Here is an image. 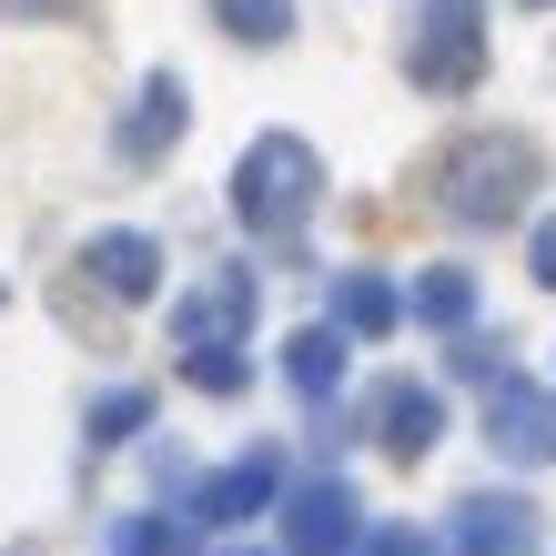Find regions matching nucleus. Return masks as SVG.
Instances as JSON below:
<instances>
[{"instance_id":"6","label":"nucleus","mask_w":556,"mask_h":556,"mask_svg":"<svg viewBox=\"0 0 556 556\" xmlns=\"http://www.w3.org/2000/svg\"><path fill=\"white\" fill-rule=\"evenodd\" d=\"M485 435H496L506 466H546L556 455V395L527 384V375H496L485 384Z\"/></svg>"},{"instance_id":"22","label":"nucleus","mask_w":556,"mask_h":556,"mask_svg":"<svg viewBox=\"0 0 556 556\" xmlns=\"http://www.w3.org/2000/svg\"><path fill=\"white\" fill-rule=\"evenodd\" d=\"M223 556H264V546H223Z\"/></svg>"},{"instance_id":"19","label":"nucleus","mask_w":556,"mask_h":556,"mask_svg":"<svg viewBox=\"0 0 556 556\" xmlns=\"http://www.w3.org/2000/svg\"><path fill=\"white\" fill-rule=\"evenodd\" d=\"M354 556H445V536H425V527H365Z\"/></svg>"},{"instance_id":"8","label":"nucleus","mask_w":556,"mask_h":556,"mask_svg":"<svg viewBox=\"0 0 556 556\" xmlns=\"http://www.w3.org/2000/svg\"><path fill=\"white\" fill-rule=\"evenodd\" d=\"M365 435L384 455H425V445L445 435V395H435V384H415V375L375 384V395H365Z\"/></svg>"},{"instance_id":"14","label":"nucleus","mask_w":556,"mask_h":556,"mask_svg":"<svg viewBox=\"0 0 556 556\" xmlns=\"http://www.w3.org/2000/svg\"><path fill=\"white\" fill-rule=\"evenodd\" d=\"M405 304L435 324V334H466V324H476V274H466V264H425Z\"/></svg>"},{"instance_id":"15","label":"nucleus","mask_w":556,"mask_h":556,"mask_svg":"<svg viewBox=\"0 0 556 556\" xmlns=\"http://www.w3.org/2000/svg\"><path fill=\"white\" fill-rule=\"evenodd\" d=\"M233 41H293V0H213Z\"/></svg>"},{"instance_id":"16","label":"nucleus","mask_w":556,"mask_h":556,"mask_svg":"<svg viewBox=\"0 0 556 556\" xmlns=\"http://www.w3.org/2000/svg\"><path fill=\"white\" fill-rule=\"evenodd\" d=\"M112 556H192V527H162V516H122Z\"/></svg>"},{"instance_id":"23","label":"nucleus","mask_w":556,"mask_h":556,"mask_svg":"<svg viewBox=\"0 0 556 556\" xmlns=\"http://www.w3.org/2000/svg\"><path fill=\"white\" fill-rule=\"evenodd\" d=\"M527 11H546V0H527Z\"/></svg>"},{"instance_id":"17","label":"nucleus","mask_w":556,"mask_h":556,"mask_svg":"<svg viewBox=\"0 0 556 556\" xmlns=\"http://www.w3.org/2000/svg\"><path fill=\"white\" fill-rule=\"evenodd\" d=\"M142 425H152V395H142V384H112V395L91 405V435H102V445H122V435H142Z\"/></svg>"},{"instance_id":"7","label":"nucleus","mask_w":556,"mask_h":556,"mask_svg":"<svg viewBox=\"0 0 556 556\" xmlns=\"http://www.w3.org/2000/svg\"><path fill=\"white\" fill-rule=\"evenodd\" d=\"M243 314H253V283L243 274H203L182 293V314H173V354H233Z\"/></svg>"},{"instance_id":"11","label":"nucleus","mask_w":556,"mask_h":556,"mask_svg":"<svg viewBox=\"0 0 556 556\" xmlns=\"http://www.w3.org/2000/svg\"><path fill=\"white\" fill-rule=\"evenodd\" d=\"M182 122H192L182 72H152V81H142V102H132V122H122V162H162V152L182 142Z\"/></svg>"},{"instance_id":"9","label":"nucleus","mask_w":556,"mask_h":556,"mask_svg":"<svg viewBox=\"0 0 556 556\" xmlns=\"http://www.w3.org/2000/svg\"><path fill=\"white\" fill-rule=\"evenodd\" d=\"M445 556H536V506L527 496H466L445 516Z\"/></svg>"},{"instance_id":"5","label":"nucleus","mask_w":556,"mask_h":556,"mask_svg":"<svg viewBox=\"0 0 556 556\" xmlns=\"http://www.w3.org/2000/svg\"><path fill=\"white\" fill-rule=\"evenodd\" d=\"M274 496H293V485H283V455H274V445H253L243 466H223V476H203V485H192L182 527H253V516H264Z\"/></svg>"},{"instance_id":"4","label":"nucleus","mask_w":556,"mask_h":556,"mask_svg":"<svg viewBox=\"0 0 556 556\" xmlns=\"http://www.w3.org/2000/svg\"><path fill=\"white\" fill-rule=\"evenodd\" d=\"M365 546V506L344 476H304L283 496V556H354Z\"/></svg>"},{"instance_id":"12","label":"nucleus","mask_w":556,"mask_h":556,"mask_svg":"<svg viewBox=\"0 0 556 556\" xmlns=\"http://www.w3.org/2000/svg\"><path fill=\"white\" fill-rule=\"evenodd\" d=\"M344 344H354L344 324H304V334L283 344V384H293V395H314V405H324V395L344 384Z\"/></svg>"},{"instance_id":"24","label":"nucleus","mask_w":556,"mask_h":556,"mask_svg":"<svg viewBox=\"0 0 556 556\" xmlns=\"http://www.w3.org/2000/svg\"><path fill=\"white\" fill-rule=\"evenodd\" d=\"M0 304H11V293H0Z\"/></svg>"},{"instance_id":"20","label":"nucleus","mask_w":556,"mask_h":556,"mask_svg":"<svg viewBox=\"0 0 556 556\" xmlns=\"http://www.w3.org/2000/svg\"><path fill=\"white\" fill-rule=\"evenodd\" d=\"M527 264H536V283H546V293H556V213H546V223H536V243H527Z\"/></svg>"},{"instance_id":"3","label":"nucleus","mask_w":556,"mask_h":556,"mask_svg":"<svg viewBox=\"0 0 556 556\" xmlns=\"http://www.w3.org/2000/svg\"><path fill=\"white\" fill-rule=\"evenodd\" d=\"M405 72H415V91H435V102L476 91L485 81V0H425Z\"/></svg>"},{"instance_id":"18","label":"nucleus","mask_w":556,"mask_h":556,"mask_svg":"<svg viewBox=\"0 0 556 556\" xmlns=\"http://www.w3.org/2000/svg\"><path fill=\"white\" fill-rule=\"evenodd\" d=\"M182 375L203 384V395H243V344L233 354H182Z\"/></svg>"},{"instance_id":"13","label":"nucleus","mask_w":556,"mask_h":556,"mask_svg":"<svg viewBox=\"0 0 556 556\" xmlns=\"http://www.w3.org/2000/svg\"><path fill=\"white\" fill-rule=\"evenodd\" d=\"M334 324H344L354 344H375V334L405 324V293L384 283V274H334Z\"/></svg>"},{"instance_id":"10","label":"nucleus","mask_w":556,"mask_h":556,"mask_svg":"<svg viewBox=\"0 0 556 556\" xmlns=\"http://www.w3.org/2000/svg\"><path fill=\"white\" fill-rule=\"evenodd\" d=\"M81 274L112 293V304H152L162 293V243L152 233H91L81 243Z\"/></svg>"},{"instance_id":"21","label":"nucleus","mask_w":556,"mask_h":556,"mask_svg":"<svg viewBox=\"0 0 556 556\" xmlns=\"http://www.w3.org/2000/svg\"><path fill=\"white\" fill-rule=\"evenodd\" d=\"M0 11H11V21H72L81 0H0Z\"/></svg>"},{"instance_id":"1","label":"nucleus","mask_w":556,"mask_h":556,"mask_svg":"<svg viewBox=\"0 0 556 556\" xmlns=\"http://www.w3.org/2000/svg\"><path fill=\"white\" fill-rule=\"evenodd\" d=\"M314 203H324V162H314V142L304 132H264L243 162H233V223L253 243H304V223H314Z\"/></svg>"},{"instance_id":"2","label":"nucleus","mask_w":556,"mask_h":556,"mask_svg":"<svg viewBox=\"0 0 556 556\" xmlns=\"http://www.w3.org/2000/svg\"><path fill=\"white\" fill-rule=\"evenodd\" d=\"M546 173V152L527 132H476V142H455L445 152V173H435V203L455 223H516L527 213V192Z\"/></svg>"}]
</instances>
